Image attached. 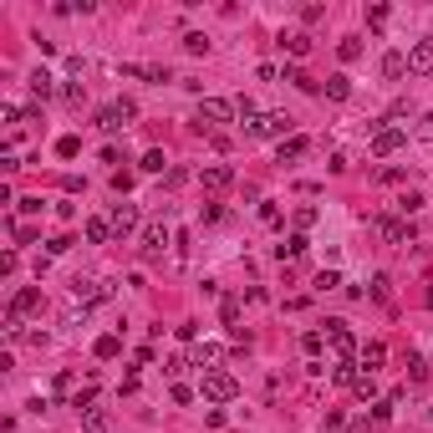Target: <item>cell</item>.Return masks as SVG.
<instances>
[{
    "instance_id": "f1b7e54d",
    "label": "cell",
    "mask_w": 433,
    "mask_h": 433,
    "mask_svg": "<svg viewBox=\"0 0 433 433\" xmlns=\"http://www.w3.org/2000/svg\"><path fill=\"white\" fill-rule=\"evenodd\" d=\"M321 347H326V332H306L301 336V352H306V357H321Z\"/></svg>"
},
{
    "instance_id": "9a60e30c",
    "label": "cell",
    "mask_w": 433,
    "mask_h": 433,
    "mask_svg": "<svg viewBox=\"0 0 433 433\" xmlns=\"http://www.w3.org/2000/svg\"><path fill=\"white\" fill-rule=\"evenodd\" d=\"M214 362H219V342H194V367L214 372Z\"/></svg>"
},
{
    "instance_id": "52a82bcc",
    "label": "cell",
    "mask_w": 433,
    "mask_h": 433,
    "mask_svg": "<svg viewBox=\"0 0 433 433\" xmlns=\"http://www.w3.org/2000/svg\"><path fill=\"white\" fill-rule=\"evenodd\" d=\"M168 240H174V234H168V225H163V219L143 225V255H163V250H168Z\"/></svg>"
},
{
    "instance_id": "ba28073f",
    "label": "cell",
    "mask_w": 433,
    "mask_h": 433,
    "mask_svg": "<svg viewBox=\"0 0 433 433\" xmlns=\"http://www.w3.org/2000/svg\"><path fill=\"white\" fill-rule=\"evenodd\" d=\"M408 72H413V77H428V72H433V36L413 41V51H408Z\"/></svg>"
},
{
    "instance_id": "2e32d148",
    "label": "cell",
    "mask_w": 433,
    "mask_h": 433,
    "mask_svg": "<svg viewBox=\"0 0 433 433\" xmlns=\"http://www.w3.org/2000/svg\"><path fill=\"white\" fill-rule=\"evenodd\" d=\"M87 240H92V245H108V240H112V219L92 214V219H87Z\"/></svg>"
},
{
    "instance_id": "8992f818",
    "label": "cell",
    "mask_w": 433,
    "mask_h": 433,
    "mask_svg": "<svg viewBox=\"0 0 433 433\" xmlns=\"http://www.w3.org/2000/svg\"><path fill=\"white\" fill-rule=\"evenodd\" d=\"M403 143H408V128H372V153H377V159H387V153H398L403 148Z\"/></svg>"
},
{
    "instance_id": "6da1fadb",
    "label": "cell",
    "mask_w": 433,
    "mask_h": 433,
    "mask_svg": "<svg viewBox=\"0 0 433 433\" xmlns=\"http://www.w3.org/2000/svg\"><path fill=\"white\" fill-rule=\"evenodd\" d=\"M199 392H204L209 403H230L234 392H240V383H234L230 372H219V367H214V372H204V377H199Z\"/></svg>"
},
{
    "instance_id": "83f0119b",
    "label": "cell",
    "mask_w": 433,
    "mask_h": 433,
    "mask_svg": "<svg viewBox=\"0 0 433 433\" xmlns=\"http://www.w3.org/2000/svg\"><path fill=\"white\" fill-rule=\"evenodd\" d=\"M336 57H342V61H357V57H362V36H342V46H336Z\"/></svg>"
},
{
    "instance_id": "277c9868",
    "label": "cell",
    "mask_w": 433,
    "mask_h": 433,
    "mask_svg": "<svg viewBox=\"0 0 433 433\" xmlns=\"http://www.w3.org/2000/svg\"><path fill=\"white\" fill-rule=\"evenodd\" d=\"M326 342H332L336 362H352V357H357V336L347 332V321H326Z\"/></svg>"
},
{
    "instance_id": "1f68e13d",
    "label": "cell",
    "mask_w": 433,
    "mask_h": 433,
    "mask_svg": "<svg viewBox=\"0 0 433 433\" xmlns=\"http://www.w3.org/2000/svg\"><path fill=\"white\" fill-rule=\"evenodd\" d=\"M285 82H291V87H301V92H316V82H311V77L301 72V67H291V72H285Z\"/></svg>"
},
{
    "instance_id": "8d00e7d4",
    "label": "cell",
    "mask_w": 433,
    "mask_h": 433,
    "mask_svg": "<svg viewBox=\"0 0 433 433\" xmlns=\"http://www.w3.org/2000/svg\"><path fill=\"white\" fill-rule=\"evenodd\" d=\"M72 250V240H67V234H57V240H46V255H67Z\"/></svg>"
},
{
    "instance_id": "5bb4252c",
    "label": "cell",
    "mask_w": 433,
    "mask_h": 433,
    "mask_svg": "<svg viewBox=\"0 0 433 433\" xmlns=\"http://www.w3.org/2000/svg\"><path fill=\"white\" fill-rule=\"evenodd\" d=\"M383 362H387V347H383V342H367V347L357 352V367H367V372H377Z\"/></svg>"
},
{
    "instance_id": "7402d4cb",
    "label": "cell",
    "mask_w": 433,
    "mask_h": 433,
    "mask_svg": "<svg viewBox=\"0 0 433 433\" xmlns=\"http://www.w3.org/2000/svg\"><path fill=\"white\" fill-rule=\"evenodd\" d=\"M275 255H281V260H301V255H306V234H291L285 245H275Z\"/></svg>"
},
{
    "instance_id": "44dd1931",
    "label": "cell",
    "mask_w": 433,
    "mask_h": 433,
    "mask_svg": "<svg viewBox=\"0 0 433 433\" xmlns=\"http://www.w3.org/2000/svg\"><path fill=\"white\" fill-rule=\"evenodd\" d=\"M326 97H332V102H347V97H352V82H347L342 72H336V77H326Z\"/></svg>"
},
{
    "instance_id": "484cf974",
    "label": "cell",
    "mask_w": 433,
    "mask_h": 433,
    "mask_svg": "<svg viewBox=\"0 0 433 433\" xmlns=\"http://www.w3.org/2000/svg\"><path fill=\"white\" fill-rule=\"evenodd\" d=\"M92 352H97V357H102V362H112V357H117V352H123V342H117V336L108 332V336H97V347H92Z\"/></svg>"
},
{
    "instance_id": "ac0fdd59",
    "label": "cell",
    "mask_w": 433,
    "mask_h": 433,
    "mask_svg": "<svg viewBox=\"0 0 433 433\" xmlns=\"http://www.w3.org/2000/svg\"><path fill=\"white\" fill-rule=\"evenodd\" d=\"M275 159H281V163H301V159H306V138H285Z\"/></svg>"
},
{
    "instance_id": "603a6c76",
    "label": "cell",
    "mask_w": 433,
    "mask_h": 433,
    "mask_svg": "<svg viewBox=\"0 0 433 433\" xmlns=\"http://www.w3.org/2000/svg\"><path fill=\"white\" fill-rule=\"evenodd\" d=\"M352 392H357L362 403H377V383H372V372H357V383H352Z\"/></svg>"
},
{
    "instance_id": "ffe728a7",
    "label": "cell",
    "mask_w": 433,
    "mask_h": 433,
    "mask_svg": "<svg viewBox=\"0 0 433 433\" xmlns=\"http://www.w3.org/2000/svg\"><path fill=\"white\" fill-rule=\"evenodd\" d=\"M112 423H108V413H102V408H87L82 413V433H108Z\"/></svg>"
},
{
    "instance_id": "4fadbf2b",
    "label": "cell",
    "mask_w": 433,
    "mask_h": 433,
    "mask_svg": "<svg viewBox=\"0 0 433 433\" xmlns=\"http://www.w3.org/2000/svg\"><path fill=\"white\" fill-rule=\"evenodd\" d=\"M108 296V285L102 281H72V301H82V306H92V301Z\"/></svg>"
},
{
    "instance_id": "9c48e42d",
    "label": "cell",
    "mask_w": 433,
    "mask_h": 433,
    "mask_svg": "<svg viewBox=\"0 0 433 433\" xmlns=\"http://www.w3.org/2000/svg\"><path fill=\"white\" fill-rule=\"evenodd\" d=\"M133 230H138V204H117L112 209V234H117V240H128Z\"/></svg>"
},
{
    "instance_id": "7c38bea8",
    "label": "cell",
    "mask_w": 433,
    "mask_h": 433,
    "mask_svg": "<svg viewBox=\"0 0 433 433\" xmlns=\"http://www.w3.org/2000/svg\"><path fill=\"white\" fill-rule=\"evenodd\" d=\"M383 240L387 245H408L413 240V219H383Z\"/></svg>"
},
{
    "instance_id": "74e56055",
    "label": "cell",
    "mask_w": 433,
    "mask_h": 433,
    "mask_svg": "<svg viewBox=\"0 0 433 433\" xmlns=\"http://www.w3.org/2000/svg\"><path fill=\"white\" fill-rule=\"evenodd\" d=\"M16 209H21V214H41V199H36V194H26V199H16Z\"/></svg>"
},
{
    "instance_id": "836d02e7",
    "label": "cell",
    "mask_w": 433,
    "mask_h": 433,
    "mask_svg": "<svg viewBox=\"0 0 433 433\" xmlns=\"http://www.w3.org/2000/svg\"><path fill=\"white\" fill-rule=\"evenodd\" d=\"M367 26H372V31H383V26H387V6H367Z\"/></svg>"
},
{
    "instance_id": "e575fe53",
    "label": "cell",
    "mask_w": 433,
    "mask_h": 433,
    "mask_svg": "<svg viewBox=\"0 0 433 433\" xmlns=\"http://www.w3.org/2000/svg\"><path fill=\"white\" fill-rule=\"evenodd\" d=\"M336 285H342V275H336V270H321L316 275V291H336Z\"/></svg>"
},
{
    "instance_id": "d590c367",
    "label": "cell",
    "mask_w": 433,
    "mask_h": 433,
    "mask_svg": "<svg viewBox=\"0 0 433 433\" xmlns=\"http://www.w3.org/2000/svg\"><path fill=\"white\" fill-rule=\"evenodd\" d=\"M21 117H26V112L16 108V102H6V108H0V123H10V128H16V123H21Z\"/></svg>"
},
{
    "instance_id": "30bf717a",
    "label": "cell",
    "mask_w": 433,
    "mask_h": 433,
    "mask_svg": "<svg viewBox=\"0 0 433 433\" xmlns=\"http://www.w3.org/2000/svg\"><path fill=\"white\" fill-rule=\"evenodd\" d=\"M199 183L219 194V189H230V183H234V168H230V163H209L204 174H199Z\"/></svg>"
},
{
    "instance_id": "8fae6325",
    "label": "cell",
    "mask_w": 433,
    "mask_h": 433,
    "mask_svg": "<svg viewBox=\"0 0 433 433\" xmlns=\"http://www.w3.org/2000/svg\"><path fill=\"white\" fill-rule=\"evenodd\" d=\"M10 311H16V316H31V311H41V285H21L16 301H10Z\"/></svg>"
},
{
    "instance_id": "d6986e66",
    "label": "cell",
    "mask_w": 433,
    "mask_h": 433,
    "mask_svg": "<svg viewBox=\"0 0 433 433\" xmlns=\"http://www.w3.org/2000/svg\"><path fill=\"white\" fill-rule=\"evenodd\" d=\"M26 87H31V92H36V97H41V102H46V97H51V92H57V77H51V72H31V82H26Z\"/></svg>"
},
{
    "instance_id": "ab89813d",
    "label": "cell",
    "mask_w": 433,
    "mask_h": 433,
    "mask_svg": "<svg viewBox=\"0 0 433 433\" xmlns=\"http://www.w3.org/2000/svg\"><path fill=\"white\" fill-rule=\"evenodd\" d=\"M77 148H82L77 138H61V143H57V153H61V159H77Z\"/></svg>"
},
{
    "instance_id": "7a4b0ae2",
    "label": "cell",
    "mask_w": 433,
    "mask_h": 433,
    "mask_svg": "<svg viewBox=\"0 0 433 433\" xmlns=\"http://www.w3.org/2000/svg\"><path fill=\"white\" fill-rule=\"evenodd\" d=\"M133 117H138V108L123 97V102H108V108L97 112V128H102V133H117V128H128Z\"/></svg>"
},
{
    "instance_id": "f35d334b",
    "label": "cell",
    "mask_w": 433,
    "mask_h": 433,
    "mask_svg": "<svg viewBox=\"0 0 433 433\" xmlns=\"http://www.w3.org/2000/svg\"><path fill=\"white\" fill-rule=\"evenodd\" d=\"M296 225H301V230H311V225H316V209H311V204H306V209H296Z\"/></svg>"
},
{
    "instance_id": "b9f144b4",
    "label": "cell",
    "mask_w": 433,
    "mask_h": 433,
    "mask_svg": "<svg viewBox=\"0 0 433 433\" xmlns=\"http://www.w3.org/2000/svg\"><path fill=\"white\" fill-rule=\"evenodd\" d=\"M234 321H240V301L230 296V301H225V326H234Z\"/></svg>"
},
{
    "instance_id": "4316f807",
    "label": "cell",
    "mask_w": 433,
    "mask_h": 433,
    "mask_svg": "<svg viewBox=\"0 0 433 433\" xmlns=\"http://www.w3.org/2000/svg\"><path fill=\"white\" fill-rule=\"evenodd\" d=\"M183 51H189V57H204V51H209V36H204V31H189V36H183Z\"/></svg>"
},
{
    "instance_id": "4dcf8cb0",
    "label": "cell",
    "mask_w": 433,
    "mask_h": 433,
    "mask_svg": "<svg viewBox=\"0 0 433 433\" xmlns=\"http://www.w3.org/2000/svg\"><path fill=\"white\" fill-rule=\"evenodd\" d=\"M392 403H398V398H377V403H372V423H377V428L392 418Z\"/></svg>"
},
{
    "instance_id": "e0dca14e",
    "label": "cell",
    "mask_w": 433,
    "mask_h": 433,
    "mask_svg": "<svg viewBox=\"0 0 433 433\" xmlns=\"http://www.w3.org/2000/svg\"><path fill=\"white\" fill-rule=\"evenodd\" d=\"M281 46L291 51V57H306V51H311V36H306V31H281Z\"/></svg>"
},
{
    "instance_id": "f546056e",
    "label": "cell",
    "mask_w": 433,
    "mask_h": 433,
    "mask_svg": "<svg viewBox=\"0 0 433 433\" xmlns=\"http://www.w3.org/2000/svg\"><path fill=\"white\" fill-rule=\"evenodd\" d=\"M163 148H148V153H143V174H163Z\"/></svg>"
},
{
    "instance_id": "3957f363",
    "label": "cell",
    "mask_w": 433,
    "mask_h": 433,
    "mask_svg": "<svg viewBox=\"0 0 433 433\" xmlns=\"http://www.w3.org/2000/svg\"><path fill=\"white\" fill-rule=\"evenodd\" d=\"M250 138H291V117H285V112H260L255 117V123H250Z\"/></svg>"
},
{
    "instance_id": "60d3db41",
    "label": "cell",
    "mask_w": 433,
    "mask_h": 433,
    "mask_svg": "<svg viewBox=\"0 0 433 433\" xmlns=\"http://www.w3.org/2000/svg\"><path fill=\"white\" fill-rule=\"evenodd\" d=\"M61 97H67L72 108H82V87H77V82H67V87H61Z\"/></svg>"
},
{
    "instance_id": "d4e9b609",
    "label": "cell",
    "mask_w": 433,
    "mask_h": 433,
    "mask_svg": "<svg viewBox=\"0 0 433 433\" xmlns=\"http://www.w3.org/2000/svg\"><path fill=\"white\" fill-rule=\"evenodd\" d=\"M408 72V57H403V51H387L383 57V77H403Z\"/></svg>"
},
{
    "instance_id": "cb8c5ba5",
    "label": "cell",
    "mask_w": 433,
    "mask_h": 433,
    "mask_svg": "<svg viewBox=\"0 0 433 433\" xmlns=\"http://www.w3.org/2000/svg\"><path fill=\"white\" fill-rule=\"evenodd\" d=\"M332 383L336 387H352V383H357V362H336L332 367Z\"/></svg>"
},
{
    "instance_id": "d6a6232c",
    "label": "cell",
    "mask_w": 433,
    "mask_h": 433,
    "mask_svg": "<svg viewBox=\"0 0 433 433\" xmlns=\"http://www.w3.org/2000/svg\"><path fill=\"white\" fill-rule=\"evenodd\" d=\"M408 383H428V362L423 357H408Z\"/></svg>"
},
{
    "instance_id": "5b68a950",
    "label": "cell",
    "mask_w": 433,
    "mask_h": 433,
    "mask_svg": "<svg viewBox=\"0 0 433 433\" xmlns=\"http://www.w3.org/2000/svg\"><path fill=\"white\" fill-rule=\"evenodd\" d=\"M234 112H240V108H234V102H225V97H204V102H199V123H204V128L234 123Z\"/></svg>"
}]
</instances>
